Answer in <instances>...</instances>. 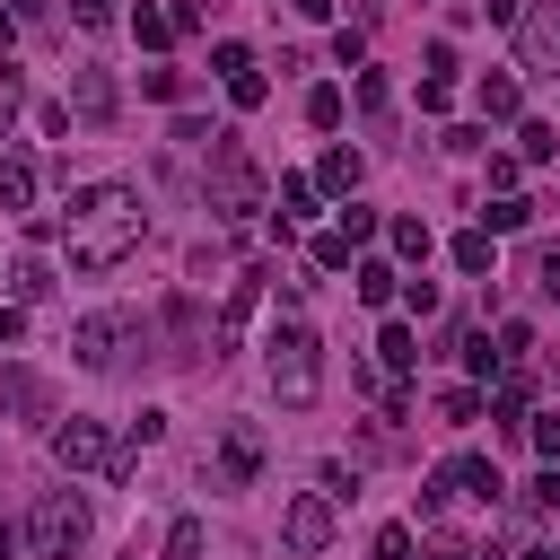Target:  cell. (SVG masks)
Returning <instances> with one entry per match:
<instances>
[{
  "label": "cell",
  "instance_id": "cell-3",
  "mask_svg": "<svg viewBox=\"0 0 560 560\" xmlns=\"http://www.w3.org/2000/svg\"><path fill=\"white\" fill-rule=\"evenodd\" d=\"M201 201H210L219 219H254V210H262V166L245 158V140H236V131H219V140H210V175H201Z\"/></svg>",
  "mask_w": 560,
  "mask_h": 560
},
{
  "label": "cell",
  "instance_id": "cell-21",
  "mask_svg": "<svg viewBox=\"0 0 560 560\" xmlns=\"http://www.w3.org/2000/svg\"><path fill=\"white\" fill-rule=\"evenodd\" d=\"M455 271H472V280L490 271V236H481V228H464V236H455Z\"/></svg>",
  "mask_w": 560,
  "mask_h": 560
},
{
  "label": "cell",
  "instance_id": "cell-39",
  "mask_svg": "<svg viewBox=\"0 0 560 560\" xmlns=\"http://www.w3.org/2000/svg\"><path fill=\"white\" fill-rule=\"evenodd\" d=\"M464 359H472V376H499V368H508V359H499V350H490V341H481V332H472V341H464Z\"/></svg>",
  "mask_w": 560,
  "mask_h": 560
},
{
  "label": "cell",
  "instance_id": "cell-29",
  "mask_svg": "<svg viewBox=\"0 0 560 560\" xmlns=\"http://www.w3.org/2000/svg\"><path fill=\"white\" fill-rule=\"evenodd\" d=\"M140 88H149L158 105H184V70H140Z\"/></svg>",
  "mask_w": 560,
  "mask_h": 560
},
{
  "label": "cell",
  "instance_id": "cell-1",
  "mask_svg": "<svg viewBox=\"0 0 560 560\" xmlns=\"http://www.w3.org/2000/svg\"><path fill=\"white\" fill-rule=\"evenodd\" d=\"M140 236H149V201H140L131 184H88V192H70V210H61V254H70V271H114V262L140 254Z\"/></svg>",
  "mask_w": 560,
  "mask_h": 560
},
{
  "label": "cell",
  "instance_id": "cell-34",
  "mask_svg": "<svg viewBox=\"0 0 560 560\" xmlns=\"http://www.w3.org/2000/svg\"><path fill=\"white\" fill-rule=\"evenodd\" d=\"M228 96H236V105H245V114H254V105H262V96H271V79H262V70H245V79H228Z\"/></svg>",
  "mask_w": 560,
  "mask_h": 560
},
{
  "label": "cell",
  "instance_id": "cell-5",
  "mask_svg": "<svg viewBox=\"0 0 560 560\" xmlns=\"http://www.w3.org/2000/svg\"><path fill=\"white\" fill-rule=\"evenodd\" d=\"M26 542H35V560H79L88 551V499L79 490H44L35 516H26Z\"/></svg>",
  "mask_w": 560,
  "mask_h": 560
},
{
  "label": "cell",
  "instance_id": "cell-23",
  "mask_svg": "<svg viewBox=\"0 0 560 560\" xmlns=\"http://www.w3.org/2000/svg\"><path fill=\"white\" fill-rule=\"evenodd\" d=\"M438 420H455V429L481 420V394H472V385H446V394H438Z\"/></svg>",
  "mask_w": 560,
  "mask_h": 560
},
{
  "label": "cell",
  "instance_id": "cell-47",
  "mask_svg": "<svg viewBox=\"0 0 560 560\" xmlns=\"http://www.w3.org/2000/svg\"><path fill=\"white\" fill-rule=\"evenodd\" d=\"M9 26H18V18H9V9H0V44H9Z\"/></svg>",
  "mask_w": 560,
  "mask_h": 560
},
{
  "label": "cell",
  "instance_id": "cell-13",
  "mask_svg": "<svg viewBox=\"0 0 560 560\" xmlns=\"http://www.w3.org/2000/svg\"><path fill=\"white\" fill-rule=\"evenodd\" d=\"M534 219V201H516V192H499V201H481V236H516Z\"/></svg>",
  "mask_w": 560,
  "mask_h": 560
},
{
  "label": "cell",
  "instance_id": "cell-27",
  "mask_svg": "<svg viewBox=\"0 0 560 560\" xmlns=\"http://www.w3.org/2000/svg\"><path fill=\"white\" fill-rule=\"evenodd\" d=\"M18 105H26V79L0 61V140H9V122H18Z\"/></svg>",
  "mask_w": 560,
  "mask_h": 560
},
{
  "label": "cell",
  "instance_id": "cell-24",
  "mask_svg": "<svg viewBox=\"0 0 560 560\" xmlns=\"http://www.w3.org/2000/svg\"><path fill=\"white\" fill-rule=\"evenodd\" d=\"M131 35H140V44H149V52H158V44H166V35H175V18H166V9H131Z\"/></svg>",
  "mask_w": 560,
  "mask_h": 560
},
{
  "label": "cell",
  "instance_id": "cell-12",
  "mask_svg": "<svg viewBox=\"0 0 560 560\" xmlns=\"http://www.w3.org/2000/svg\"><path fill=\"white\" fill-rule=\"evenodd\" d=\"M359 175H368V166H359V149H324V166H315V184H324V192H359Z\"/></svg>",
  "mask_w": 560,
  "mask_h": 560
},
{
  "label": "cell",
  "instance_id": "cell-49",
  "mask_svg": "<svg viewBox=\"0 0 560 560\" xmlns=\"http://www.w3.org/2000/svg\"><path fill=\"white\" fill-rule=\"evenodd\" d=\"M551 35H560V9H551Z\"/></svg>",
  "mask_w": 560,
  "mask_h": 560
},
{
  "label": "cell",
  "instance_id": "cell-16",
  "mask_svg": "<svg viewBox=\"0 0 560 560\" xmlns=\"http://www.w3.org/2000/svg\"><path fill=\"white\" fill-rule=\"evenodd\" d=\"M315 175H280V219H315Z\"/></svg>",
  "mask_w": 560,
  "mask_h": 560
},
{
  "label": "cell",
  "instance_id": "cell-25",
  "mask_svg": "<svg viewBox=\"0 0 560 560\" xmlns=\"http://www.w3.org/2000/svg\"><path fill=\"white\" fill-rule=\"evenodd\" d=\"M306 122L332 131V122H341V88H306Z\"/></svg>",
  "mask_w": 560,
  "mask_h": 560
},
{
  "label": "cell",
  "instance_id": "cell-37",
  "mask_svg": "<svg viewBox=\"0 0 560 560\" xmlns=\"http://www.w3.org/2000/svg\"><path fill=\"white\" fill-rule=\"evenodd\" d=\"M376 560H420V551H411V525H385V534H376Z\"/></svg>",
  "mask_w": 560,
  "mask_h": 560
},
{
  "label": "cell",
  "instance_id": "cell-46",
  "mask_svg": "<svg viewBox=\"0 0 560 560\" xmlns=\"http://www.w3.org/2000/svg\"><path fill=\"white\" fill-rule=\"evenodd\" d=\"M429 560H472V551H455V542H446V551H429Z\"/></svg>",
  "mask_w": 560,
  "mask_h": 560
},
{
  "label": "cell",
  "instance_id": "cell-28",
  "mask_svg": "<svg viewBox=\"0 0 560 560\" xmlns=\"http://www.w3.org/2000/svg\"><path fill=\"white\" fill-rule=\"evenodd\" d=\"M210 70H219V79H245L254 52H245V44H210Z\"/></svg>",
  "mask_w": 560,
  "mask_h": 560
},
{
  "label": "cell",
  "instance_id": "cell-6",
  "mask_svg": "<svg viewBox=\"0 0 560 560\" xmlns=\"http://www.w3.org/2000/svg\"><path fill=\"white\" fill-rule=\"evenodd\" d=\"M262 455H271L262 420H219V464H210V481H219V490H245V481L262 472Z\"/></svg>",
  "mask_w": 560,
  "mask_h": 560
},
{
  "label": "cell",
  "instance_id": "cell-40",
  "mask_svg": "<svg viewBox=\"0 0 560 560\" xmlns=\"http://www.w3.org/2000/svg\"><path fill=\"white\" fill-rule=\"evenodd\" d=\"M534 446H542V455L560 464V420H534Z\"/></svg>",
  "mask_w": 560,
  "mask_h": 560
},
{
  "label": "cell",
  "instance_id": "cell-44",
  "mask_svg": "<svg viewBox=\"0 0 560 560\" xmlns=\"http://www.w3.org/2000/svg\"><path fill=\"white\" fill-rule=\"evenodd\" d=\"M9 18H44V0H9Z\"/></svg>",
  "mask_w": 560,
  "mask_h": 560
},
{
  "label": "cell",
  "instance_id": "cell-14",
  "mask_svg": "<svg viewBox=\"0 0 560 560\" xmlns=\"http://www.w3.org/2000/svg\"><path fill=\"white\" fill-rule=\"evenodd\" d=\"M359 298H368V306H394V298H402V271H394V262H359Z\"/></svg>",
  "mask_w": 560,
  "mask_h": 560
},
{
  "label": "cell",
  "instance_id": "cell-26",
  "mask_svg": "<svg viewBox=\"0 0 560 560\" xmlns=\"http://www.w3.org/2000/svg\"><path fill=\"white\" fill-rule=\"evenodd\" d=\"M315 271H350V236H341V228L315 236Z\"/></svg>",
  "mask_w": 560,
  "mask_h": 560
},
{
  "label": "cell",
  "instance_id": "cell-2",
  "mask_svg": "<svg viewBox=\"0 0 560 560\" xmlns=\"http://www.w3.org/2000/svg\"><path fill=\"white\" fill-rule=\"evenodd\" d=\"M262 368H271V394H280L289 411H306V402L324 394V341H315V324H271Z\"/></svg>",
  "mask_w": 560,
  "mask_h": 560
},
{
  "label": "cell",
  "instance_id": "cell-19",
  "mask_svg": "<svg viewBox=\"0 0 560 560\" xmlns=\"http://www.w3.org/2000/svg\"><path fill=\"white\" fill-rule=\"evenodd\" d=\"M201 542H210L201 516H175V525H166V560H201Z\"/></svg>",
  "mask_w": 560,
  "mask_h": 560
},
{
  "label": "cell",
  "instance_id": "cell-8",
  "mask_svg": "<svg viewBox=\"0 0 560 560\" xmlns=\"http://www.w3.org/2000/svg\"><path fill=\"white\" fill-rule=\"evenodd\" d=\"M131 332H140L131 315H88V324L70 332V350H79V368H114V359H122L114 341H131Z\"/></svg>",
  "mask_w": 560,
  "mask_h": 560
},
{
  "label": "cell",
  "instance_id": "cell-9",
  "mask_svg": "<svg viewBox=\"0 0 560 560\" xmlns=\"http://www.w3.org/2000/svg\"><path fill=\"white\" fill-rule=\"evenodd\" d=\"M35 184H44V166L26 149H0V210L9 219H35Z\"/></svg>",
  "mask_w": 560,
  "mask_h": 560
},
{
  "label": "cell",
  "instance_id": "cell-48",
  "mask_svg": "<svg viewBox=\"0 0 560 560\" xmlns=\"http://www.w3.org/2000/svg\"><path fill=\"white\" fill-rule=\"evenodd\" d=\"M9 551H18V542H9V525H0V560H9Z\"/></svg>",
  "mask_w": 560,
  "mask_h": 560
},
{
  "label": "cell",
  "instance_id": "cell-4",
  "mask_svg": "<svg viewBox=\"0 0 560 560\" xmlns=\"http://www.w3.org/2000/svg\"><path fill=\"white\" fill-rule=\"evenodd\" d=\"M52 464H61V472H105V481H131V446H122L105 420H88V411L52 420Z\"/></svg>",
  "mask_w": 560,
  "mask_h": 560
},
{
  "label": "cell",
  "instance_id": "cell-17",
  "mask_svg": "<svg viewBox=\"0 0 560 560\" xmlns=\"http://www.w3.org/2000/svg\"><path fill=\"white\" fill-rule=\"evenodd\" d=\"M385 236H394V254H402V262H429V228H420L411 210H402V219H394Z\"/></svg>",
  "mask_w": 560,
  "mask_h": 560
},
{
  "label": "cell",
  "instance_id": "cell-35",
  "mask_svg": "<svg viewBox=\"0 0 560 560\" xmlns=\"http://www.w3.org/2000/svg\"><path fill=\"white\" fill-rule=\"evenodd\" d=\"M341 236H350V245H368V236H376V210H368V201H350V210H341Z\"/></svg>",
  "mask_w": 560,
  "mask_h": 560
},
{
  "label": "cell",
  "instance_id": "cell-38",
  "mask_svg": "<svg viewBox=\"0 0 560 560\" xmlns=\"http://www.w3.org/2000/svg\"><path fill=\"white\" fill-rule=\"evenodd\" d=\"M359 52H368V35H359V26H341V35H332V61H341V70H359Z\"/></svg>",
  "mask_w": 560,
  "mask_h": 560
},
{
  "label": "cell",
  "instance_id": "cell-7",
  "mask_svg": "<svg viewBox=\"0 0 560 560\" xmlns=\"http://www.w3.org/2000/svg\"><path fill=\"white\" fill-rule=\"evenodd\" d=\"M280 542H289L298 560H315V551L332 542V499H324V490H298V499L280 508Z\"/></svg>",
  "mask_w": 560,
  "mask_h": 560
},
{
  "label": "cell",
  "instance_id": "cell-43",
  "mask_svg": "<svg viewBox=\"0 0 560 560\" xmlns=\"http://www.w3.org/2000/svg\"><path fill=\"white\" fill-rule=\"evenodd\" d=\"M289 9H298V18H332V0H289Z\"/></svg>",
  "mask_w": 560,
  "mask_h": 560
},
{
  "label": "cell",
  "instance_id": "cell-20",
  "mask_svg": "<svg viewBox=\"0 0 560 560\" xmlns=\"http://www.w3.org/2000/svg\"><path fill=\"white\" fill-rule=\"evenodd\" d=\"M516 158H534V166L560 158V131H551V122H525V131H516Z\"/></svg>",
  "mask_w": 560,
  "mask_h": 560
},
{
  "label": "cell",
  "instance_id": "cell-45",
  "mask_svg": "<svg viewBox=\"0 0 560 560\" xmlns=\"http://www.w3.org/2000/svg\"><path fill=\"white\" fill-rule=\"evenodd\" d=\"M516 560H560V542H534V551H516Z\"/></svg>",
  "mask_w": 560,
  "mask_h": 560
},
{
  "label": "cell",
  "instance_id": "cell-42",
  "mask_svg": "<svg viewBox=\"0 0 560 560\" xmlns=\"http://www.w3.org/2000/svg\"><path fill=\"white\" fill-rule=\"evenodd\" d=\"M18 332H26V315H18V306H0V341H18Z\"/></svg>",
  "mask_w": 560,
  "mask_h": 560
},
{
  "label": "cell",
  "instance_id": "cell-11",
  "mask_svg": "<svg viewBox=\"0 0 560 560\" xmlns=\"http://www.w3.org/2000/svg\"><path fill=\"white\" fill-rule=\"evenodd\" d=\"M376 359H385V376H411V368H420V332H411V324H385V332H376Z\"/></svg>",
  "mask_w": 560,
  "mask_h": 560
},
{
  "label": "cell",
  "instance_id": "cell-30",
  "mask_svg": "<svg viewBox=\"0 0 560 560\" xmlns=\"http://www.w3.org/2000/svg\"><path fill=\"white\" fill-rule=\"evenodd\" d=\"M350 96H359L368 114H385V105H394V88H385V70H359V88H350Z\"/></svg>",
  "mask_w": 560,
  "mask_h": 560
},
{
  "label": "cell",
  "instance_id": "cell-22",
  "mask_svg": "<svg viewBox=\"0 0 560 560\" xmlns=\"http://www.w3.org/2000/svg\"><path fill=\"white\" fill-rule=\"evenodd\" d=\"M0 394H9L18 411H44V376H26V368H9V376H0Z\"/></svg>",
  "mask_w": 560,
  "mask_h": 560
},
{
  "label": "cell",
  "instance_id": "cell-50",
  "mask_svg": "<svg viewBox=\"0 0 560 560\" xmlns=\"http://www.w3.org/2000/svg\"><path fill=\"white\" fill-rule=\"evenodd\" d=\"M105 9H114V0H105Z\"/></svg>",
  "mask_w": 560,
  "mask_h": 560
},
{
  "label": "cell",
  "instance_id": "cell-33",
  "mask_svg": "<svg viewBox=\"0 0 560 560\" xmlns=\"http://www.w3.org/2000/svg\"><path fill=\"white\" fill-rule=\"evenodd\" d=\"M534 280H542V298H551V306H560V236H551V245H542V254H534Z\"/></svg>",
  "mask_w": 560,
  "mask_h": 560
},
{
  "label": "cell",
  "instance_id": "cell-36",
  "mask_svg": "<svg viewBox=\"0 0 560 560\" xmlns=\"http://www.w3.org/2000/svg\"><path fill=\"white\" fill-rule=\"evenodd\" d=\"M402 315H438V280H402Z\"/></svg>",
  "mask_w": 560,
  "mask_h": 560
},
{
  "label": "cell",
  "instance_id": "cell-32",
  "mask_svg": "<svg viewBox=\"0 0 560 560\" xmlns=\"http://www.w3.org/2000/svg\"><path fill=\"white\" fill-rule=\"evenodd\" d=\"M525 350H534V324L508 315V324H499V359H525Z\"/></svg>",
  "mask_w": 560,
  "mask_h": 560
},
{
  "label": "cell",
  "instance_id": "cell-10",
  "mask_svg": "<svg viewBox=\"0 0 560 560\" xmlns=\"http://www.w3.org/2000/svg\"><path fill=\"white\" fill-rule=\"evenodd\" d=\"M70 114H79V122H105V114H114V79H105L96 61L70 70Z\"/></svg>",
  "mask_w": 560,
  "mask_h": 560
},
{
  "label": "cell",
  "instance_id": "cell-15",
  "mask_svg": "<svg viewBox=\"0 0 560 560\" xmlns=\"http://www.w3.org/2000/svg\"><path fill=\"white\" fill-rule=\"evenodd\" d=\"M516 105H525V96H516V79H508V70H490V79H481V114H490V122H508Z\"/></svg>",
  "mask_w": 560,
  "mask_h": 560
},
{
  "label": "cell",
  "instance_id": "cell-18",
  "mask_svg": "<svg viewBox=\"0 0 560 560\" xmlns=\"http://www.w3.org/2000/svg\"><path fill=\"white\" fill-rule=\"evenodd\" d=\"M525 394H534V376H525V368H508V376H499V402H490V420H516V411H525Z\"/></svg>",
  "mask_w": 560,
  "mask_h": 560
},
{
  "label": "cell",
  "instance_id": "cell-41",
  "mask_svg": "<svg viewBox=\"0 0 560 560\" xmlns=\"http://www.w3.org/2000/svg\"><path fill=\"white\" fill-rule=\"evenodd\" d=\"M481 9H490L499 26H516V18H525V0H481Z\"/></svg>",
  "mask_w": 560,
  "mask_h": 560
},
{
  "label": "cell",
  "instance_id": "cell-31",
  "mask_svg": "<svg viewBox=\"0 0 560 560\" xmlns=\"http://www.w3.org/2000/svg\"><path fill=\"white\" fill-rule=\"evenodd\" d=\"M9 289H18V298H44V289H52V271H44V262H35V254H26V262H18V271H9Z\"/></svg>",
  "mask_w": 560,
  "mask_h": 560
}]
</instances>
